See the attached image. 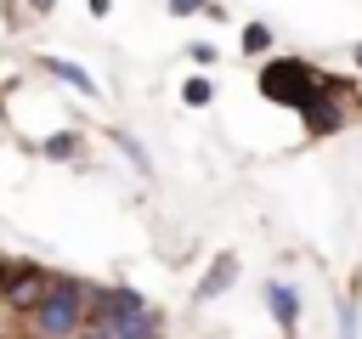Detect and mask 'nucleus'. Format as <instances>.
Masks as SVG:
<instances>
[{
	"mask_svg": "<svg viewBox=\"0 0 362 339\" xmlns=\"http://www.w3.org/2000/svg\"><path fill=\"white\" fill-rule=\"evenodd\" d=\"M17 322H23V339H85V328H90V282L57 271L45 299L34 311H23Z\"/></svg>",
	"mask_w": 362,
	"mask_h": 339,
	"instance_id": "1",
	"label": "nucleus"
},
{
	"mask_svg": "<svg viewBox=\"0 0 362 339\" xmlns=\"http://www.w3.org/2000/svg\"><path fill=\"white\" fill-rule=\"evenodd\" d=\"M90 322L113 339H164V316L124 282H90Z\"/></svg>",
	"mask_w": 362,
	"mask_h": 339,
	"instance_id": "2",
	"label": "nucleus"
},
{
	"mask_svg": "<svg viewBox=\"0 0 362 339\" xmlns=\"http://www.w3.org/2000/svg\"><path fill=\"white\" fill-rule=\"evenodd\" d=\"M317 90H322V73H317L311 62H300V56H272V62L260 68V96L277 102V107H294V113H300Z\"/></svg>",
	"mask_w": 362,
	"mask_h": 339,
	"instance_id": "3",
	"label": "nucleus"
},
{
	"mask_svg": "<svg viewBox=\"0 0 362 339\" xmlns=\"http://www.w3.org/2000/svg\"><path fill=\"white\" fill-rule=\"evenodd\" d=\"M51 282H57V271L40 266V260H0V305H6L11 316L34 311Z\"/></svg>",
	"mask_w": 362,
	"mask_h": 339,
	"instance_id": "4",
	"label": "nucleus"
},
{
	"mask_svg": "<svg viewBox=\"0 0 362 339\" xmlns=\"http://www.w3.org/2000/svg\"><path fill=\"white\" fill-rule=\"evenodd\" d=\"M266 305H272V322L294 339V328H300V294L288 282H266Z\"/></svg>",
	"mask_w": 362,
	"mask_h": 339,
	"instance_id": "5",
	"label": "nucleus"
},
{
	"mask_svg": "<svg viewBox=\"0 0 362 339\" xmlns=\"http://www.w3.org/2000/svg\"><path fill=\"white\" fill-rule=\"evenodd\" d=\"M232 282H238V254H215V260H209V277L198 282V294H192V299L204 305V299H215V294H226Z\"/></svg>",
	"mask_w": 362,
	"mask_h": 339,
	"instance_id": "6",
	"label": "nucleus"
},
{
	"mask_svg": "<svg viewBox=\"0 0 362 339\" xmlns=\"http://www.w3.org/2000/svg\"><path fill=\"white\" fill-rule=\"evenodd\" d=\"M243 51H249V56H266V51H272V28H266V23H249V28H243Z\"/></svg>",
	"mask_w": 362,
	"mask_h": 339,
	"instance_id": "7",
	"label": "nucleus"
},
{
	"mask_svg": "<svg viewBox=\"0 0 362 339\" xmlns=\"http://www.w3.org/2000/svg\"><path fill=\"white\" fill-rule=\"evenodd\" d=\"M45 68H51L57 79H68L74 90H96V85H90V73H85V68H74V62H45Z\"/></svg>",
	"mask_w": 362,
	"mask_h": 339,
	"instance_id": "8",
	"label": "nucleus"
},
{
	"mask_svg": "<svg viewBox=\"0 0 362 339\" xmlns=\"http://www.w3.org/2000/svg\"><path fill=\"white\" fill-rule=\"evenodd\" d=\"M181 96H187V107H204V102L215 96V85H209V79L198 73V79H187V85H181Z\"/></svg>",
	"mask_w": 362,
	"mask_h": 339,
	"instance_id": "9",
	"label": "nucleus"
},
{
	"mask_svg": "<svg viewBox=\"0 0 362 339\" xmlns=\"http://www.w3.org/2000/svg\"><path fill=\"white\" fill-rule=\"evenodd\" d=\"M74 147H79L74 136H51V141H45V153H51V158H74Z\"/></svg>",
	"mask_w": 362,
	"mask_h": 339,
	"instance_id": "10",
	"label": "nucleus"
},
{
	"mask_svg": "<svg viewBox=\"0 0 362 339\" xmlns=\"http://www.w3.org/2000/svg\"><path fill=\"white\" fill-rule=\"evenodd\" d=\"M204 6H209V0H170V11H175V17H192V11H204Z\"/></svg>",
	"mask_w": 362,
	"mask_h": 339,
	"instance_id": "11",
	"label": "nucleus"
},
{
	"mask_svg": "<svg viewBox=\"0 0 362 339\" xmlns=\"http://www.w3.org/2000/svg\"><path fill=\"white\" fill-rule=\"evenodd\" d=\"M85 339H113V333H107V328H96V322H90V328H85Z\"/></svg>",
	"mask_w": 362,
	"mask_h": 339,
	"instance_id": "12",
	"label": "nucleus"
},
{
	"mask_svg": "<svg viewBox=\"0 0 362 339\" xmlns=\"http://www.w3.org/2000/svg\"><path fill=\"white\" fill-rule=\"evenodd\" d=\"M356 68H362V40H356Z\"/></svg>",
	"mask_w": 362,
	"mask_h": 339,
	"instance_id": "13",
	"label": "nucleus"
}]
</instances>
